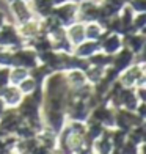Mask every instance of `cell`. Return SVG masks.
I'll use <instances>...</instances> for the list:
<instances>
[{"label": "cell", "mask_w": 146, "mask_h": 154, "mask_svg": "<svg viewBox=\"0 0 146 154\" xmlns=\"http://www.w3.org/2000/svg\"><path fill=\"white\" fill-rule=\"evenodd\" d=\"M27 77H29V69H25L22 66H11L10 68V83L11 85H19Z\"/></svg>", "instance_id": "7c38bea8"}, {"label": "cell", "mask_w": 146, "mask_h": 154, "mask_svg": "<svg viewBox=\"0 0 146 154\" xmlns=\"http://www.w3.org/2000/svg\"><path fill=\"white\" fill-rule=\"evenodd\" d=\"M17 32L20 35V38L24 41L35 38L36 35L41 33V24L38 17H32L29 20H25L22 24H17Z\"/></svg>", "instance_id": "ba28073f"}, {"label": "cell", "mask_w": 146, "mask_h": 154, "mask_svg": "<svg viewBox=\"0 0 146 154\" xmlns=\"http://www.w3.org/2000/svg\"><path fill=\"white\" fill-rule=\"evenodd\" d=\"M127 6L134 13H146V0H127Z\"/></svg>", "instance_id": "4fadbf2b"}, {"label": "cell", "mask_w": 146, "mask_h": 154, "mask_svg": "<svg viewBox=\"0 0 146 154\" xmlns=\"http://www.w3.org/2000/svg\"><path fill=\"white\" fill-rule=\"evenodd\" d=\"M105 32H107V30L104 29L99 22H96V20L85 24V39L99 41V39L104 36V33H105Z\"/></svg>", "instance_id": "8fae6325"}, {"label": "cell", "mask_w": 146, "mask_h": 154, "mask_svg": "<svg viewBox=\"0 0 146 154\" xmlns=\"http://www.w3.org/2000/svg\"><path fill=\"white\" fill-rule=\"evenodd\" d=\"M20 46H24V39L20 38V35L17 32V25L6 22L0 29V47L14 51V49H17Z\"/></svg>", "instance_id": "7a4b0ae2"}, {"label": "cell", "mask_w": 146, "mask_h": 154, "mask_svg": "<svg viewBox=\"0 0 146 154\" xmlns=\"http://www.w3.org/2000/svg\"><path fill=\"white\" fill-rule=\"evenodd\" d=\"M66 38L71 43L72 47L80 44L82 41H85V24L77 20V22L68 25L66 27Z\"/></svg>", "instance_id": "30bf717a"}, {"label": "cell", "mask_w": 146, "mask_h": 154, "mask_svg": "<svg viewBox=\"0 0 146 154\" xmlns=\"http://www.w3.org/2000/svg\"><path fill=\"white\" fill-rule=\"evenodd\" d=\"M123 44H124V47H127L135 55L141 54L144 51V33L132 32L127 35H123Z\"/></svg>", "instance_id": "52a82bcc"}, {"label": "cell", "mask_w": 146, "mask_h": 154, "mask_svg": "<svg viewBox=\"0 0 146 154\" xmlns=\"http://www.w3.org/2000/svg\"><path fill=\"white\" fill-rule=\"evenodd\" d=\"M8 8L17 24H22L32 17H36L32 10L30 2H27V0H13V2L8 3Z\"/></svg>", "instance_id": "3957f363"}, {"label": "cell", "mask_w": 146, "mask_h": 154, "mask_svg": "<svg viewBox=\"0 0 146 154\" xmlns=\"http://www.w3.org/2000/svg\"><path fill=\"white\" fill-rule=\"evenodd\" d=\"M0 97H2V101L5 102L6 109H8V107H17L20 101H22L24 94L20 93L17 85H11L10 83V85H6L0 90Z\"/></svg>", "instance_id": "8992f818"}, {"label": "cell", "mask_w": 146, "mask_h": 154, "mask_svg": "<svg viewBox=\"0 0 146 154\" xmlns=\"http://www.w3.org/2000/svg\"><path fill=\"white\" fill-rule=\"evenodd\" d=\"M5 24H6V14L3 11H0V29H2Z\"/></svg>", "instance_id": "5bb4252c"}, {"label": "cell", "mask_w": 146, "mask_h": 154, "mask_svg": "<svg viewBox=\"0 0 146 154\" xmlns=\"http://www.w3.org/2000/svg\"><path fill=\"white\" fill-rule=\"evenodd\" d=\"M135 57L137 55L132 52V51H129L127 47H121L120 51H118L115 55H113V60H112V66L116 69L118 72H121V71H124L126 68H129L132 63L135 61Z\"/></svg>", "instance_id": "5b68a950"}, {"label": "cell", "mask_w": 146, "mask_h": 154, "mask_svg": "<svg viewBox=\"0 0 146 154\" xmlns=\"http://www.w3.org/2000/svg\"><path fill=\"white\" fill-rule=\"evenodd\" d=\"M99 46H101L102 52H105L108 55H115L124 46L123 44V35H118L113 32H105L104 36L99 39Z\"/></svg>", "instance_id": "277c9868"}, {"label": "cell", "mask_w": 146, "mask_h": 154, "mask_svg": "<svg viewBox=\"0 0 146 154\" xmlns=\"http://www.w3.org/2000/svg\"><path fill=\"white\" fill-rule=\"evenodd\" d=\"M52 14L57 17V20L63 25L68 27L74 22H77V14H79V6L75 2H65L60 5H55Z\"/></svg>", "instance_id": "6da1fadb"}, {"label": "cell", "mask_w": 146, "mask_h": 154, "mask_svg": "<svg viewBox=\"0 0 146 154\" xmlns=\"http://www.w3.org/2000/svg\"><path fill=\"white\" fill-rule=\"evenodd\" d=\"M97 51H101V46H99V41H93V39H85L82 41L80 44H77L72 49V54L79 58H85L88 60L93 54H96Z\"/></svg>", "instance_id": "9c48e42d"}, {"label": "cell", "mask_w": 146, "mask_h": 154, "mask_svg": "<svg viewBox=\"0 0 146 154\" xmlns=\"http://www.w3.org/2000/svg\"><path fill=\"white\" fill-rule=\"evenodd\" d=\"M74 154H77V152H74Z\"/></svg>", "instance_id": "9a60e30c"}]
</instances>
